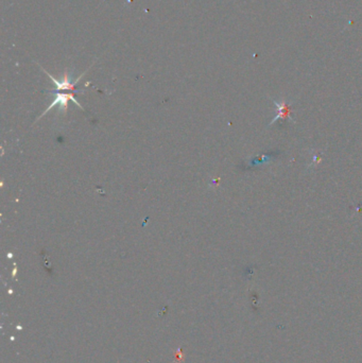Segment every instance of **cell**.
Masks as SVG:
<instances>
[{
	"label": "cell",
	"mask_w": 362,
	"mask_h": 363,
	"mask_svg": "<svg viewBox=\"0 0 362 363\" xmlns=\"http://www.w3.org/2000/svg\"><path fill=\"white\" fill-rule=\"evenodd\" d=\"M68 100L73 101V102H75L79 107H81V109H82L81 104H80V103L78 102V100H77L75 97H73L72 93H61V92H57L55 101H53V102L48 106V109H47V110L45 111V113H44L43 115H42L41 117H39V118H42L44 115H46L47 113H48L51 109H53V107H55V106H57L58 104H59L60 106H61V107H64V109H66V107H67V101H68Z\"/></svg>",
	"instance_id": "obj_1"
}]
</instances>
